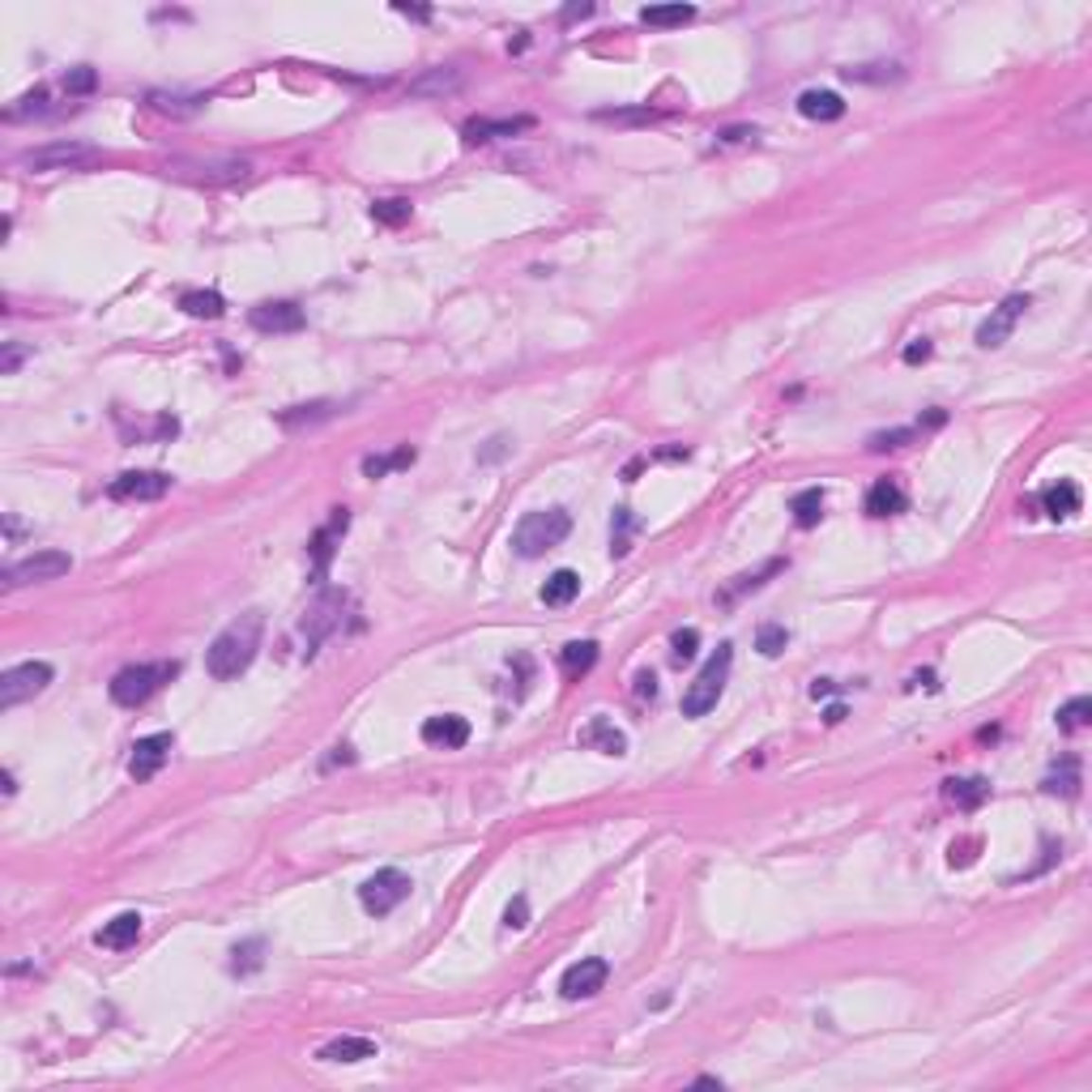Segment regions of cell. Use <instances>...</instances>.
<instances>
[{"instance_id":"6da1fadb","label":"cell","mask_w":1092,"mask_h":1092,"mask_svg":"<svg viewBox=\"0 0 1092 1092\" xmlns=\"http://www.w3.org/2000/svg\"><path fill=\"white\" fill-rule=\"evenodd\" d=\"M260 636H265V615L260 611H243L240 619H231L206 649V671L214 674L218 683H231L257 662Z\"/></svg>"},{"instance_id":"7a4b0ae2","label":"cell","mask_w":1092,"mask_h":1092,"mask_svg":"<svg viewBox=\"0 0 1092 1092\" xmlns=\"http://www.w3.org/2000/svg\"><path fill=\"white\" fill-rule=\"evenodd\" d=\"M572 529V516L564 508H538V512H525L512 529V551L521 560H538L551 546H560Z\"/></svg>"},{"instance_id":"3957f363","label":"cell","mask_w":1092,"mask_h":1092,"mask_svg":"<svg viewBox=\"0 0 1092 1092\" xmlns=\"http://www.w3.org/2000/svg\"><path fill=\"white\" fill-rule=\"evenodd\" d=\"M730 666H734V645H722L705 662V671L691 679V688L683 691V717L713 713L717 700H722V691H725V679H730Z\"/></svg>"},{"instance_id":"277c9868","label":"cell","mask_w":1092,"mask_h":1092,"mask_svg":"<svg viewBox=\"0 0 1092 1092\" xmlns=\"http://www.w3.org/2000/svg\"><path fill=\"white\" fill-rule=\"evenodd\" d=\"M180 674V662H146V666H124L112 679V700L124 708H137L154 696L163 683H171Z\"/></svg>"},{"instance_id":"5b68a950","label":"cell","mask_w":1092,"mask_h":1092,"mask_svg":"<svg viewBox=\"0 0 1092 1092\" xmlns=\"http://www.w3.org/2000/svg\"><path fill=\"white\" fill-rule=\"evenodd\" d=\"M252 163L235 154H214V158H171L167 163V175L175 180H192V184H235L248 180Z\"/></svg>"},{"instance_id":"8992f818","label":"cell","mask_w":1092,"mask_h":1092,"mask_svg":"<svg viewBox=\"0 0 1092 1092\" xmlns=\"http://www.w3.org/2000/svg\"><path fill=\"white\" fill-rule=\"evenodd\" d=\"M346 606H350V598H346L342 589H325V594L308 606V615H303V640H308V653H316L333 632H342Z\"/></svg>"},{"instance_id":"52a82bcc","label":"cell","mask_w":1092,"mask_h":1092,"mask_svg":"<svg viewBox=\"0 0 1092 1092\" xmlns=\"http://www.w3.org/2000/svg\"><path fill=\"white\" fill-rule=\"evenodd\" d=\"M410 887H414V879L405 875V870L385 867V870H376V875L359 887V904L367 913H376V918H385V913H393L397 904L410 896Z\"/></svg>"},{"instance_id":"ba28073f","label":"cell","mask_w":1092,"mask_h":1092,"mask_svg":"<svg viewBox=\"0 0 1092 1092\" xmlns=\"http://www.w3.org/2000/svg\"><path fill=\"white\" fill-rule=\"evenodd\" d=\"M98 150L86 146V141H47V146H35L22 154V167L27 171H73V167L95 163Z\"/></svg>"},{"instance_id":"9c48e42d","label":"cell","mask_w":1092,"mask_h":1092,"mask_svg":"<svg viewBox=\"0 0 1092 1092\" xmlns=\"http://www.w3.org/2000/svg\"><path fill=\"white\" fill-rule=\"evenodd\" d=\"M69 568H73V555H64V551H35V555H27V560H18V564H9V568H5V585H9V589L39 585V581L64 577Z\"/></svg>"},{"instance_id":"30bf717a","label":"cell","mask_w":1092,"mask_h":1092,"mask_svg":"<svg viewBox=\"0 0 1092 1092\" xmlns=\"http://www.w3.org/2000/svg\"><path fill=\"white\" fill-rule=\"evenodd\" d=\"M52 683V666L47 662H22V666H9L0 674V708H13L22 700L39 696V691Z\"/></svg>"},{"instance_id":"8fae6325","label":"cell","mask_w":1092,"mask_h":1092,"mask_svg":"<svg viewBox=\"0 0 1092 1092\" xmlns=\"http://www.w3.org/2000/svg\"><path fill=\"white\" fill-rule=\"evenodd\" d=\"M171 491V474L163 470H129L120 478H112L107 495L120 499V504H150V499H163Z\"/></svg>"},{"instance_id":"7c38bea8","label":"cell","mask_w":1092,"mask_h":1092,"mask_svg":"<svg viewBox=\"0 0 1092 1092\" xmlns=\"http://www.w3.org/2000/svg\"><path fill=\"white\" fill-rule=\"evenodd\" d=\"M248 325L257 333H299L308 325V316H303V308L295 299H269L248 312Z\"/></svg>"},{"instance_id":"4fadbf2b","label":"cell","mask_w":1092,"mask_h":1092,"mask_svg":"<svg viewBox=\"0 0 1092 1092\" xmlns=\"http://www.w3.org/2000/svg\"><path fill=\"white\" fill-rule=\"evenodd\" d=\"M606 977H611V964L598 960V956H585V960H577L560 977V994L564 998H594L598 990L606 986Z\"/></svg>"},{"instance_id":"5bb4252c","label":"cell","mask_w":1092,"mask_h":1092,"mask_svg":"<svg viewBox=\"0 0 1092 1092\" xmlns=\"http://www.w3.org/2000/svg\"><path fill=\"white\" fill-rule=\"evenodd\" d=\"M1024 308H1029V295H1007V299L998 303L994 312H990V320H981V329H977V346H986V350L1003 346L1007 337H1011L1015 320L1024 316Z\"/></svg>"},{"instance_id":"9a60e30c","label":"cell","mask_w":1092,"mask_h":1092,"mask_svg":"<svg viewBox=\"0 0 1092 1092\" xmlns=\"http://www.w3.org/2000/svg\"><path fill=\"white\" fill-rule=\"evenodd\" d=\"M167 756H171V734H150V739H137L133 760H129V773L137 777V781H150V777L167 764Z\"/></svg>"},{"instance_id":"2e32d148","label":"cell","mask_w":1092,"mask_h":1092,"mask_svg":"<svg viewBox=\"0 0 1092 1092\" xmlns=\"http://www.w3.org/2000/svg\"><path fill=\"white\" fill-rule=\"evenodd\" d=\"M422 743L427 747H444V751H456L470 743V722L456 713H444V717H427L422 722Z\"/></svg>"},{"instance_id":"e0dca14e","label":"cell","mask_w":1092,"mask_h":1092,"mask_svg":"<svg viewBox=\"0 0 1092 1092\" xmlns=\"http://www.w3.org/2000/svg\"><path fill=\"white\" fill-rule=\"evenodd\" d=\"M346 525H350V512H346V508H333V516H329V525H325V529H316V538L308 542L312 560H316V577H325L329 560H333V542H337V538H342V533H346Z\"/></svg>"},{"instance_id":"ac0fdd59","label":"cell","mask_w":1092,"mask_h":1092,"mask_svg":"<svg viewBox=\"0 0 1092 1092\" xmlns=\"http://www.w3.org/2000/svg\"><path fill=\"white\" fill-rule=\"evenodd\" d=\"M904 504H909V495H904V487L896 478H879L875 487L867 491V512L870 516H896V512H904Z\"/></svg>"},{"instance_id":"d6986e66","label":"cell","mask_w":1092,"mask_h":1092,"mask_svg":"<svg viewBox=\"0 0 1092 1092\" xmlns=\"http://www.w3.org/2000/svg\"><path fill=\"white\" fill-rule=\"evenodd\" d=\"M320 1063H363V1058H376V1041L371 1037H337L329 1046L316 1049Z\"/></svg>"},{"instance_id":"ffe728a7","label":"cell","mask_w":1092,"mask_h":1092,"mask_svg":"<svg viewBox=\"0 0 1092 1092\" xmlns=\"http://www.w3.org/2000/svg\"><path fill=\"white\" fill-rule=\"evenodd\" d=\"M461 69H427L419 81H410V95L414 98H444V95H456L461 90Z\"/></svg>"},{"instance_id":"44dd1931","label":"cell","mask_w":1092,"mask_h":1092,"mask_svg":"<svg viewBox=\"0 0 1092 1092\" xmlns=\"http://www.w3.org/2000/svg\"><path fill=\"white\" fill-rule=\"evenodd\" d=\"M1080 504H1083V499H1080V487H1075V482H1066V478H1058L1054 487L1041 491V508H1046L1054 521H1066V516H1075V512H1080Z\"/></svg>"},{"instance_id":"7402d4cb","label":"cell","mask_w":1092,"mask_h":1092,"mask_svg":"<svg viewBox=\"0 0 1092 1092\" xmlns=\"http://www.w3.org/2000/svg\"><path fill=\"white\" fill-rule=\"evenodd\" d=\"M943 798L960 811H977L981 802L990 798V785L981 781V777H952V781L943 785Z\"/></svg>"},{"instance_id":"603a6c76","label":"cell","mask_w":1092,"mask_h":1092,"mask_svg":"<svg viewBox=\"0 0 1092 1092\" xmlns=\"http://www.w3.org/2000/svg\"><path fill=\"white\" fill-rule=\"evenodd\" d=\"M137 939H141V913H120V918H112L98 930V947H112V952H124Z\"/></svg>"},{"instance_id":"cb8c5ba5","label":"cell","mask_w":1092,"mask_h":1092,"mask_svg":"<svg viewBox=\"0 0 1092 1092\" xmlns=\"http://www.w3.org/2000/svg\"><path fill=\"white\" fill-rule=\"evenodd\" d=\"M798 112L807 116V120L828 124V120H841L845 103H841V95H832V90H807V95H798Z\"/></svg>"},{"instance_id":"d4e9b609","label":"cell","mask_w":1092,"mask_h":1092,"mask_svg":"<svg viewBox=\"0 0 1092 1092\" xmlns=\"http://www.w3.org/2000/svg\"><path fill=\"white\" fill-rule=\"evenodd\" d=\"M533 129L529 116H512V120H470L465 124V141H491V137H512V133Z\"/></svg>"},{"instance_id":"484cf974","label":"cell","mask_w":1092,"mask_h":1092,"mask_svg":"<svg viewBox=\"0 0 1092 1092\" xmlns=\"http://www.w3.org/2000/svg\"><path fill=\"white\" fill-rule=\"evenodd\" d=\"M337 405L333 402H308V405H291V410L277 414V422H282L286 431H299V427H316V422L333 419Z\"/></svg>"},{"instance_id":"4316f807","label":"cell","mask_w":1092,"mask_h":1092,"mask_svg":"<svg viewBox=\"0 0 1092 1092\" xmlns=\"http://www.w3.org/2000/svg\"><path fill=\"white\" fill-rule=\"evenodd\" d=\"M790 512H794V525H798V529H815L819 516H824V491H819V487L798 491L794 504H790Z\"/></svg>"},{"instance_id":"83f0119b","label":"cell","mask_w":1092,"mask_h":1092,"mask_svg":"<svg viewBox=\"0 0 1092 1092\" xmlns=\"http://www.w3.org/2000/svg\"><path fill=\"white\" fill-rule=\"evenodd\" d=\"M581 743H585V747H602L606 756H623V751H628V739H623L611 722H602V717L589 722V730L581 734Z\"/></svg>"},{"instance_id":"f1b7e54d","label":"cell","mask_w":1092,"mask_h":1092,"mask_svg":"<svg viewBox=\"0 0 1092 1092\" xmlns=\"http://www.w3.org/2000/svg\"><path fill=\"white\" fill-rule=\"evenodd\" d=\"M206 103H209L206 95H167V90H154V95H150V107L163 116H197Z\"/></svg>"},{"instance_id":"f546056e","label":"cell","mask_w":1092,"mask_h":1092,"mask_svg":"<svg viewBox=\"0 0 1092 1092\" xmlns=\"http://www.w3.org/2000/svg\"><path fill=\"white\" fill-rule=\"evenodd\" d=\"M577 594H581V577L572 568H560L546 585H542V602L546 606H568Z\"/></svg>"},{"instance_id":"4dcf8cb0","label":"cell","mask_w":1092,"mask_h":1092,"mask_svg":"<svg viewBox=\"0 0 1092 1092\" xmlns=\"http://www.w3.org/2000/svg\"><path fill=\"white\" fill-rule=\"evenodd\" d=\"M180 308L188 312V316H201V320H218L226 312V299L218 291H188L180 299Z\"/></svg>"},{"instance_id":"1f68e13d","label":"cell","mask_w":1092,"mask_h":1092,"mask_svg":"<svg viewBox=\"0 0 1092 1092\" xmlns=\"http://www.w3.org/2000/svg\"><path fill=\"white\" fill-rule=\"evenodd\" d=\"M1041 785H1046V794H1063V798H1075V794H1080V760L1066 756L1063 764H1058Z\"/></svg>"},{"instance_id":"d6a6232c","label":"cell","mask_w":1092,"mask_h":1092,"mask_svg":"<svg viewBox=\"0 0 1092 1092\" xmlns=\"http://www.w3.org/2000/svg\"><path fill=\"white\" fill-rule=\"evenodd\" d=\"M691 18H696V9H691V5H649V9L640 13V22H645V27H688Z\"/></svg>"},{"instance_id":"836d02e7","label":"cell","mask_w":1092,"mask_h":1092,"mask_svg":"<svg viewBox=\"0 0 1092 1092\" xmlns=\"http://www.w3.org/2000/svg\"><path fill=\"white\" fill-rule=\"evenodd\" d=\"M560 662H564V671H568V674H585V671H594V662H598V645H594V640H572V645H564Z\"/></svg>"},{"instance_id":"e575fe53","label":"cell","mask_w":1092,"mask_h":1092,"mask_svg":"<svg viewBox=\"0 0 1092 1092\" xmlns=\"http://www.w3.org/2000/svg\"><path fill=\"white\" fill-rule=\"evenodd\" d=\"M1088 722H1092V700L1088 696H1075V700H1066V705L1058 708V730H1066V734L1083 730Z\"/></svg>"},{"instance_id":"d590c367","label":"cell","mask_w":1092,"mask_h":1092,"mask_svg":"<svg viewBox=\"0 0 1092 1092\" xmlns=\"http://www.w3.org/2000/svg\"><path fill=\"white\" fill-rule=\"evenodd\" d=\"M410 214H414V206H410L405 197H385V201H376V206H371V218H376V223H385V226L410 223Z\"/></svg>"},{"instance_id":"8d00e7d4","label":"cell","mask_w":1092,"mask_h":1092,"mask_svg":"<svg viewBox=\"0 0 1092 1092\" xmlns=\"http://www.w3.org/2000/svg\"><path fill=\"white\" fill-rule=\"evenodd\" d=\"M231 956H235L231 973H240V977H243V973H257L260 964H265V939H248V943H240Z\"/></svg>"},{"instance_id":"74e56055","label":"cell","mask_w":1092,"mask_h":1092,"mask_svg":"<svg viewBox=\"0 0 1092 1092\" xmlns=\"http://www.w3.org/2000/svg\"><path fill=\"white\" fill-rule=\"evenodd\" d=\"M410 461H414V448L405 444V448H397L393 456H367V461H363V474H367V478H385L388 470H405Z\"/></svg>"},{"instance_id":"f35d334b","label":"cell","mask_w":1092,"mask_h":1092,"mask_svg":"<svg viewBox=\"0 0 1092 1092\" xmlns=\"http://www.w3.org/2000/svg\"><path fill=\"white\" fill-rule=\"evenodd\" d=\"M781 568H785V560H768V564H764V568H760V572H747V577H739V581H734V585H730V589H725V594H722V602H734V598H739V594H747V589H760V585H764V577H773V572H781Z\"/></svg>"},{"instance_id":"ab89813d","label":"cell","mask_w":1092,"mask_h":1092,"mask_svg":"<svg viewBox=\"0 0 1092 1092\" xmlns=\"http://www.w3.org/2000/svg\"><path fill=\"white\" fill-rule=\"evenodd\" d=\"M785 640H790V632L777 628V623H764V628H760V636H756V649H760L764 657H777V653L785 649Z\"/></svg>"},{"instance_id":"60d3db41","label":"cell","mask_w":1092,"mask_h":1092,"mask_svg":"<svg viewBox=\"0 0 1092 1092\" xmlns=\"http://www.w3.org/2000/svg\"><path fill=\"white\" fill-rule=\"evenodd\" d=\"M909 439H913V427H892V431L870 436V448H875V453H887V448H904Z\"/></svg>"},{"instance_id":"b9f144b4","label":"cell","mask_w":1092,"mask_h":1092,"mask_svg":"<svg viewBox=\"0 0 1092 1092\" xmlns=\"http://www.w3.org/2000/svg\"><path fill=\"white\" fill-rule=\"evenodd\" d=\"M696 645H700V632H696V628L674 632V662H691V657H696Z\"/></svg>"},{"instance_id":"7bdbcfd3","label":"cell","mask_w":1092,"mask_h":1092,"mask_svg":"<svg viewBox=\"0 0 1092 1092\" xmlns=\"http://www.w3.org/2000/svg\"><path fill=\"white\" fill-rule=\"evenodd\" d=\"M64 90H69V95H90V90H95V69H86V64H81V69H69Z\"/></svg>"},{"instance_id":"ee69618b","label":"cell","mask_w":1092,"mask_h":1092,"mask_svg":"<svg viewBox=\"0 0 1092 1092\" xmlns=\"http://www.w3.org/2000/svg\"><path fill=\"white\" fill-rule=\"evenodd\" d=\"M27 354H30V346L9 342V346H5V354H0V371H5V376H13V371L22 367V359H27Z\"/></svg>"},{"instance_id":"f6af8a7d","label":"cell","mask_w":1092,"mask_h":1092,"mask_svg":"<svg viewBox=\"0 0 1092 1092\" xmlns=\"http://www.w3.org/2000/svg\"><path fill=\"white\" fill-rule=\"evenodd\" d=\"M504 926H508V930H525V926H529V904H525V896H516V901L508 904Z\"/></svg>"},{"instance_id":"bcb514c9","label":"cell","mask_w":1092,"mask_h":1092,"mask_svg":"<svg viewBox=\"0 0 1092 1092\" xmlns=\"http://www.w3.org/2000/svg\"><path fill=\"white\" fill-rule=\"evenodd\" d=\"M615 525H619V533H615V546H611V551H615V555H623V551H628V529H632L628 508H619V512H615Z\"/></svg>"},{"instance_id":"7dc6e473","label":"cell","mask_w":1092,"mask_h":1092,"mask_svg":"<svg viewBox=\"0 0 1092 1092\" xmlns=\"http://www.w3.org/2000/svg\"><path fill=\"white\" fill-rule=\"evenodd\" d=\"M930 359V342L926 337H918L913 346H904V363H926Z\"/></svg>"},{"instance_id":"c3c4849f","label":"cell","mask_w":1092,"mask_h":1092,"mask_svg":"<svg viewBox=\"0 0 1092 1092\" xmlns=\"http://www.w3.org/2000/svg\"><path fill=\"white\" fill-rule=\"evenodd\" d=\"M598 120H653V112L649 107H640V112H598Z\"/></svg>"},{"instance_id":"681fc988","label":"cell","mask_w":1092,"mask_h":1092,"mask_svg":"<svg viewBox=\"0 0 1092 1092\" xmlns=\"http://www.w3.org/2000/svg\"><path fill=\"white\" fill-rule=\"evenodd\" d=\"M722 141H747V137H756V129H725V133H717Z\"/></svg>"},{"instance_id":"f907efd6","label":"cell","mask_w":1092,"mask_h":1092,"mask_svg":"<svg viewBox=\"0 0 1092 1092\" xmlns=\"http://www.w3.org/2000/svg\"><path fill=\"white\" fill-rule=\"evenodd\" d=\"M922 683H926V688L935 691V688H939V683H935V671H922V674H913V688H922Z\"/></svg>"},{"instance_id":"816d5d0a","label":"cell","mask_w":1092,"mask_h":1092,"mask_svg":"<svg viewBox=\"0 0 1092 1092\" xmlns=\"http://www.w3.org/2000/svg\"><path fill=\"white\" fill-rule=\"evenodd\" d=\"M589 13H594V5H572L564 18H589Z\"/></svg>"},{"instance_id":"f5cc1de1","label":"cell","mask_w":1092,"mask_h":1092,"mask_svg":"<svg viewBox=\"0 0 1092 1092\" xmlns=\"http://www.w3.org/2000/svg\"><path fill=\"white\" fill-rule=\"evenodd\" d=\"M499 453H504V439H491V448H487V453H482V461H495Z\"/></svg>"},{"instance_id":"db71d44e","label":"cell","mask_w":1092,"mask_h":1092,"mask_svg":"<svg viewBox=\"0 0 1092 1092\" xmlns=\"http://www.w3.org/2000/svg\"><path fill=\"white\" fill-rule=\"evenodd\" d=\"M824 717H828V725L845 722V705H832V708H828V713H824Z\"/></svg>"},{"instance_id":"11a10c76","label":"cell","mask_w":1092,"mask_h":1092,"mask_svg":"<svg viewBox=\"0 0 1092 1092\" xmlns=\"http://www.w3.org/2000/svg\"><path fill=\"white\" fill-rule=\"evenodd\" d=\"M397 13H405V18H419V22H422V18H431L427 9H410V5H397Z\"/></svg>"}]
</instances>
